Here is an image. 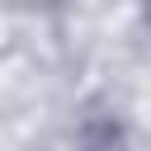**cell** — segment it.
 <instances>
[{"mask_svg": "<svg viewBox=\"0 0 151 151\" xmlns=\"http://www.w3.org/2000/svg\"><path fill=\"white\" fill-rule=\"evenodd\" d=\"M80 151H127V132L113 113H94L80 123V137H76Z\"/></svg>", "mask_w": 151, "mask_h": 151, "instance_id": "obj_1", "label": "cell"}, {"mask_svg": "<svg viewBox=\"0 0 151 151\" xmlns=\"http://www.w3.org/2000/svg\"><path fill=\"white\" fill-rule=\"evenodd\" d=\"M146 19H151V0H146Z\"/></svg>", "mask_w": 151, "mask_h": 151, "instance_id": "obj_2", "label": "cell"}]
</instances>
